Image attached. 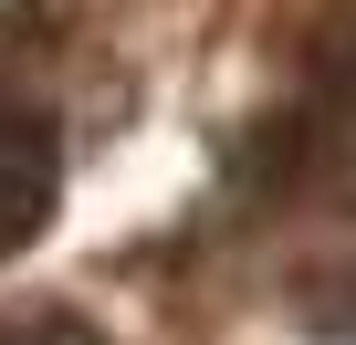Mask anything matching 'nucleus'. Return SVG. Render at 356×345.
<instances>
[{
    "label": "nucleus",
    "instance_id": "1",
    "mask_svg": "<svg viewBox=\"0 0 356 345\" xmlns=\"http://www.w3.org/2000/svg\"><path fill=\"white\" fill-rule=\"evenodd\" d=\"M53 199H63V136L42 105L0 94V262H22L42 230H53Z\"/></svg>",
    "mask_w": 356,
    "mask_h": 345
},
{
    "label": "nucleus",
    "instance_id": "2",
    "mask_svg": "<svg viewBox=\"0 0 356 345\" xmlns=\"http://www.w3.org/2000/svg\"><path fill=\"white\" fill-rule=\"evenodd\" d=\"M0 345H105V335L74 314H22V324H0Z\"/></svg>",
    "mask_w": 356,
    "mask_h": 345
}]
</instances>
